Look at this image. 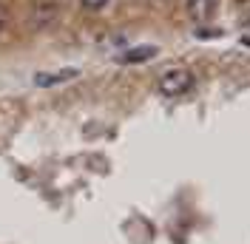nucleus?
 I'll list each match as a JSON object with an SVG mask.
<instances>
[{
  "label": "nucleus",
  "instance_id": "1",
  "mask_svg": "<svg viewBox=\"0 0 250 244\" xmlns=\"http://www.w3.org/2000/svg\"><path fill=\"white\" fill-rule=\"evenodd\" d=\"M190 88H193V74L188 68H168L156 82V91L162 97H182Z\"/></svg>",
  "mask_w": 250,
  "mask_h": 244
},
{
  "label": "nucleus",
  "instance_id": "2",
  "mask_svg": "<svg viewBox=\"0 0 250 244\" xmlns=\"http://www.w3.org/2000/svg\"><path fill=\"white\" fill-rule=\"evenodd\" d=\"M60 17V6L54 0H46V3H37L31 9V29L34 31H43L48 26H54V20Z\"/></svg>",
  "mask_w": 250,
  "mask_h": 244
},
{
  "label": "nucleus",
  "instance_id": "3",
  "mask_svg": "<svg viewBox=\"0 0 250 244\" xmlns=\"http://www.w3.org/2000/svg\"><path fill=\"white\" fill-rule=\"evenodd\" d=\"M156 54H159V48L156 46H137V48H128V51H123V54H117L114 60L120 62V65H134V62L154 60Z\"/></svg>",
  "mask_w": 250,
  "mask_h": 244
},
{
  "label": "nucleus",
  "instance_id": "4",
  "mask_svg": "<svg viewBox=\"0 0 250 244\" xmlns=\"http://www.w3.org/2000/svg\"><path fill=\"white\" fill-rule=\"evenodd\" d=\"M74 77H80L77 68H62V71H54V74L40 71V74H34V85L37 88H51V85H60V82H71Z\"/></svg>",
  "mask_w": 250,
  "mask_h": 244
},
{
  "label": "nucleus",
  "instance_id": "5",
  "mask_svg": "<svg viewBox=\"0 0 250 244\" xmlns=\"http://www.w3.org/2000/svg\"><path fill=\"white\" fill-rule=\"evenodd\" d=\"M216 0H188V17L190 20H196V23H205V20H210V17L216 15Z\"/></svg>",
  "mask_w": 250,
  "mask_h": 244
},
{
  "label": "nucleus",
  "instance_id": "6",
  "mask_svg": "<svg viewBox=\"0 0 250 244\" xmlns=\"http://www.w3.org/2000/svg\"><path fill=\"white\" fill-rule=\"evenodd\" d=\"M111 0H80V6L83 9H88V12H100V9H105Z\"/></svg>",
  "mask_w": 250,
  "mask_h": 244
},
{
  "label": "nucleus",
  "instance_id": "7",
  "mask_svg": "<svg viewBox=\"0 0 250 244\" xmlns=\"http://www.w3.org/2000/svg\"><path fill=\"white\" fill-rule=\"evenodd\" d=\"M9 23H12V12H9L6 3H0V31L9 29Z\"/></svg>",
  "mask_w": 250,
  "mask_h": 244
},
{
  "label": "nucleus",
  "instance_id": "8",
  "mask_svg": "<svg viewBox=\"0 0 250 244\" xmlns=\"http://www.w3.org/2000/svg\"><path fill=\"white\" fill-rule=\"evenodd\" d=\"M242 43H245V46H248V48H250V37H245V40H242Z\"/></svg>",
  "mask_w": 250,
  "mask_h": 244
},
{
  "label": "nucleus",
  "instance_id": "9",
  "mask_svg": "<svg viewBox=\"0 0 250 244\" xmlns=\"http://www.w3.org/2000/svg\"><path fill=\"white\" fill-rule=\"evenodd\" d=\"M245 26H248V29H250V15H248V17H245Z\"/></svg>",
  "mask_w": 250,
  "mask_h": 244
}]
</instances>
